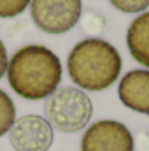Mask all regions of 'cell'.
<instances>
[{
    "label": "cell",
    "mask_w": 149,
    "mask_h": 151,
    "mask_svg": "<svg viewBox=\"0 0 149 151\" xmlns=\"http://www.w3.org/2000/svg\"><path fill=\"white\" fill-rule=\"evenodd\" d=\"M126 47L132 58L149 69V11L139 14L126 30Z\"/></svg>",
    "instance_id": "obj_8"
},
{
    "label": "cell",
    "mask_w": 149,
    "mask_h": 151,
    "mask_svg": "<svg viewBox=\"0 0 149 151\" xmlns=\"http://www.w3.org/2000/svg\"><path fill=\"white\" fill-rule=\"evenodd\" d=\"M7 63H9V56H7V49L0 39V79L4 77V74L7 72Z\"/></svg>",
    "instance_id": "obj_13"
},
{
    "label": "cell",
    "mask_w": 149,
    "mask_h": 151,
    "mask_svg": "<svg viewBox=\"0 0 149 151\" xmlns=\"http://www.w3.org/2000/svg\"><path fill=\"white\" fill-rule=\"evenodd\" d=\"M140 135L144 137V141H142L140 137H137V139L133 137V141H135V142L139 141V150H140V151H149V134H146V132H140Z\"/></svg>",
    "instance_id": "obj_14"
},
{
    "label": "cell",
    "mask_w": 149,
    "mask_h": 151,
    "mask_svg": "<svg viewBox=\"0 0 149 151\" xmlns=\"http://www.w3.org/2000/svg\"><path fill=\"white\" fill-rule=\"evenodd\" d=\"M32 0H0V18H16L27 11Z\"/></svg>",
    "instance_id": "obj_10"
},
{
    "label": "cell",
    "mask_w": 149,
    "mask_h": 151,
    "mask_svg": "<svg viewBox=\"0 0 149 151\" xmlns=\"http://www.w3.org/2000/svg\"><path fill=\"white\" fill-rule=\"evenodd\" d=\"M82 28L91 32V34H98L105 30V18L102 14L97 12H86V16L82 18Z\"/></svg>",
    "instance_id": "obj_12"
},
{
    "label": "cell",
    "mask_w": 149,
    "mask_h": 151,
    "mask_svg": "<svg viewBox=\"0 0 149 151\" xmlns=\"http://www.w3.org/2000/svg\"><path fill=\"white\" fill-rule=\"evenodd\" d=\"M117 97L125 107L149 116V70H128L117 84Z\"/></svg>",
    "instance_id": "obj_7"
},
{
    "label": "cell",
    "mask_w": 149,
    "mask_h": 151,
    "mask_svg": "<svg viewBox=\"0 0 149 151\" xmlns=\"http://www.w3.org/2000/svg\"><path fill=\"white\" fill-rule=\"evenodd\" d=\"M14 121H16V106L12 99L4 90H0V137L9 132Z\"/></svg>",
    "instance_id": "obj_9"
},
{
    "label": "cell",
    "mask_w": 149,
    "mask_h": 151,
    "mask_svg": "<svg viewBox=\"0 0 149 151\" xmlns=\"http://www.w3.org/2000/svg\"><path fill=\"white\" fill-rule=\"evenodd\" d=\"M114 9L126 12V14H137L144 12L149 7V0H109Z\"/></svg>",
    "instance_id": "obj_11"
},
{
    "label": "cell",
    "mask_w": 149,
    "mask_h": 151,
    "mask_svg": "<svg viewBox=\"0 0 149 151\" xmlns=\"http://www.w3.org/2000/svg\"><path fill=\"white\" fill-rule=\"evenodd\" d=\"M44 113L53 128L63 134H75L90 125L93 102L81 88L62 86L46 99Z\"/></svg>",
    "instance_id": "obj_3"
},
{
    "label": "cell",
    "mask_w": 149,
    "mask_h": 151,
    "mask_svg": "<svg viewBox=\"0 0 149 151\" xmlns=\"http://www.w3.org/2000/svg\"><path fill=\"white\" fill-rule=\"evenodd\" d=\"M81 151H135L133 134L116 119H98L86 127Z\"/></svg>",
    "instance_id": "obj_5"
},
{
    "label": "cell",
    "mask_w": 149,
    "mask_h": 151,
    "mask_svg": "<svg viewBox=\"0 0 149 151\" xmlns=\"http://www.w3.org/2000/svg\"><path fill=\"white\" fill-rule=\"evenodd\" d=\"M81 0H32L30 14L39 30L51 35L67 34L81 19Z\"/></svg>",
    "instance_id": "obj_4"
},
{
    "label": "cell",
    "mask_w": 149,
    "mask_h": 151,
    "mask_svg": "<svg viewBox=\"0 0 149 151\" xmlns=\"http://www.w3.org/2000/svg\"><path fill=\"white\" fill-rule=\"evenodd\" d=\"M67 70L82 91H102L121 74V56L111 42L98 37L77 42L67 58Z\"/></svg>",
    "instance_id": "obj_2"
},
{
    "label": "cell",
    "mask_w": 149,
    "mask_h": 151,
    "mask_svg": "<svg viewBox=\"0 0 149 151\" xmlns=\"http://www.w3.org/2000/svg\"><path fill=\"white\" fill-rule=\"evenodd\" d=\"M14 151H47L54 141V132L49 121L39 114L18 118L7 132Z\"/></svg>",
    "instance_id": "obj_6"
},
{
    "label": "cell",
    "mask_w": 149,
    "mask_h": 151,
    "mask_svg": "<svg viewBox=\"0 0 149 151\" xmlns=\"http://www.w3.org/2000/svg\"><path fill=\"white\" fill-rule=\"evenodd\" d=\"M9 86L25 100H44L62 83V62L46 46L19 47L7 63Z\"/></svg>",
    "instance_id": "obj_1"
}]
</instances>
